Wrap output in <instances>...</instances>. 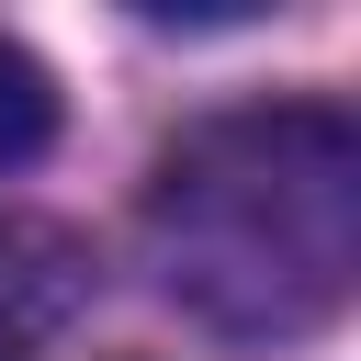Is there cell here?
<instances>
[{
	"label": "cell",
	"mask_w": 361,
	"mask_h": 361,
	"mask_svg": "<svg viewBox=\"0 0 361 361\" xmlns=\"http://www.w3.org/2000/svg\"><path fill=\"white\" fill-rule=\"evenodd\" d=\"M147 226H158L169 293L203 305L214 327H248V338L327 327L361 259V135L327 102L203 124L158 169Z\"/></svg>",
	"instance_id": "6da1fadb"
},
{
	"label": "cell",
	"mask_w": 361,
	"mask_h": 361,
	"mask_svg": "<svg viewBox=\"0 0 361 361\" xmlns=\"http://www.w3.org/2000/svg\"><path fill=\"white\" fill-rule=\"evenodd\" d=\"M79 305H90V248L45 214H0V361L56 338Z\"/></svg>",
	"instance_id": "7a4b0ae2"
},
{
	"label": "cell",
	"mask_w": 361,
	"mask_h": 361,
	"mask_svg": "<svg viewBox=\"0 0 361 361\" xmlns=\"http://www.w3.org/2000/svg\"><path fill=\"white\" fill-rule=\"evenodd\" d=\"M45 147H56V79H45V56H23L0 34V169H23Z\"/></svg>",
	"instance_id": "3957f363"
}]
</instances>
